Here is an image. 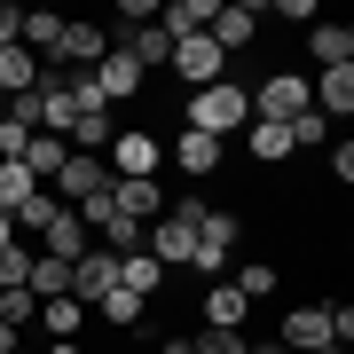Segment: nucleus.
Instances as JSON below:
<instances>
[{"label":"nucleus","instance_id":"obj_16","mask_svg":"<svg viewBox=\"0 0 354 354\" xmlns=\"http://www.w3.org/2000/svg\"><path fill=\"white\" fill-rule=\"evenodd\" d=\"M221 158H228V142H213V134H189V127H181V142H174V165H181V174H221Z\"/></svg>","mask_w":354,"mask_h":354},{"label":"nucleus","instance_id":"obj_11","mask_svg":"<svg viewBox=\"0 0 354 354\" xmlns=\"http://www.w3.org/2000/svg\"><path fill=\"white\" fill-rule=\"evenodd\" d=\"M111 283H118V260L102 252V244H87V252L71 260V299H79V307H95V299H102Z\"/></svg>","mask_w":354,"mask_h":354},{"label":"nucleus","instance_id":"obj_35","mask_svg":"<svg viewBox=\"0 0 354 354\" xmlns=\"http://www.w3.org/2000/svg\"><path fill=\"white\" fill-rule=\"evenodd\" d=\"M118 24L142 32V24H158V8H150V0H118Z\"/></svg>","mask_w":354,"mask_h":354},{"label":"nucleus","instance_id":"obj_24","mask_svg":"<svg viewBox=\"0 0 354 354\" xmlns=\"http://www.w3.org/2000/svg\"><path fill=\"white\" fill-rule=\"evenodd\" d=\"M79 323H87L79 299H39V315H32V330H48V339H79Z\"/></svg>","mask_w":354,"mask_h":354},{"label":"nucleus","instance_id":"obj_13","mask_svg":"<svg viewBox=\"0 0 354 354\" xmlns=\"http://www.w3.org/2000/svg\"><path fill=\"white\" fill-rule=\"evenodd\" d=\"M55 55H64V64H79V71H95L102 55H111V32H102V24H64Z\"/></svg>","mask_w":354,"mask_h":354},{"label":"nucleus","instance_id":"obj_10","mask_svg":"<svg viewBox=\"0 0 354 354\" xmlns=\"http://www.w3.org/2000/svg\"><path fill=\"white\" fill-rule=\"evenodd\" d=\"M307 111L339 127V118L354 111V64H339V71H323V79H307Z\"/></svg>","mask_w":354,"mask_h":354},{"label":"nucleus","instance_id":"obj_9","mask_svg":"<svg viewBox=\"0 0 354 354\" xmlns=\"http://www.w3.org/2000/svg\"><path fill=\"white\" fill-rule=\"evenodd\" d=\"M102 189H111V165H102V158H64V174H55V197H64V205H87V197H102Z\"/></svg>","mask_w":354,"mask_h":354},{"label":"nucleus","instance_id":"obj_14","mask_svg":"<svg viewBox=\"0 0 354 354\" xmlns=\"http://www.w3.org/2000/svg\"><path fill=\"white\" fill-rule=\"evenodd\" d=\"M158 32H165V39H197V32H213V0H165V8H158Z\"/></svg>","mask_w":354,"mask_h":354},{"label":"nucleus","instance_id":"obj_29","mask_svg":"<svg viewBox=\"0 0 354 354\" xmlns=\"http://www.w3.org/2000/svg\"><path fill=\"white\" fill-rule=\"evenodd\" d=\"M95 315L111 323V330H134V323H142V299H134L127 283H111V291H102V299H95Z\"/></svg>","mask_w":354,"mask_h":354},{"label":"nucleus","instance_id":"obj_6","mask_svg":"<svg viewBox=\"0 0 354 354\" xmlns=\"http://www.w3.org/2000/svg\"><path fill=\"white\" fill-rule=\"evenodd\" d=\"M79 118H87V111H79V71L71 79H39V134H64L71 142Z\"/></svg>","mask_w":354,"mask_h":354},{"label":"nucleus","instance_id":"obj_25","mask_svg":"<svg viewBox=\"0 0 354 354\" xmlns=\"http://www.w3.org/2000/svg\"><path fill=\"white\" fill-rule=\"evenodd\" d=\"M111 142H118V118H111V111H87V118L71 127V150H79V158H102Z\"/></svg>","mask_w":354,"mask_h":354},{"label":"nucleus","instance_id":"obj_36","mask_svg":"<svg viewBox=\"0 0 354 354\" xmlns=\"http://www.w3.org/2000/svg\"><path fill=\"white\" fill-rule=\"evenodd\" d=\"M330 181H354V142H330Z\"/></svg>","mask_w":354,"mask_h":354},{"label":"nucleus","instance_id":"obj_5","mask_svg":"<svg viewBox=\"0 0 354 354\" xmlns=\"http://www.w3.org/2000/svg\"><path fill=\"white\" fill-rule=\"evenodd\" d=\"M252 95V118H268V127H291V118L307 111V71H268L260 87H244Z\"/></svg>","mask_w":354,"mask_h":354},{"label":"nucleus","instance_id":"obj_34","mask_svg":"<svg viewBox=\"0 0 354 354\" xmlns=\"http://www.w3.org/2000/svg\"><path fill=\"white\" fill-rule=\"evenodd\" d=\"M16 39H24V8H16V0H0V48H16Z\"/></svg>","mask_w":354,"mask_h":354},{"label":"nucleus","instance_id":"obj_37","mask_svg":"<svg viewBox=\"0 0 354 354\" xmlns=\"http://www.w3.org/2000/svg\"><path fill=\"white\" fill-rule=\"evenodd\" d=\"M158 354H197V339H158Z\"/></svg>","mask_w":354,"mask_h":354},{"label":"nucleus","instance_id":"obj_28","mask_svg":"<svg viewBox=\"0 0 354 354\" xmlns=\"http://www.w3.org/2000/svg\"><path fill=\"white\" fill-rule=\"evenodd\" d=\"M228 283H236L244 299H276L283 276H276V260H244V268H228Z\"/></svg>","mask_w":354,"mask_h":354},{"label":"nucleus","instance_id":"obj_21","mask_svg":"<svg viewBox=\"0 0 354 354\" xmlns=\"http://www.w3.org/2000/svg\"><path fill=\"white\" fill-rule=\"evenodd\" d=\"M307 55L323 71H339V64H354V32L346 24H307Z\"/></svg>","mask_w":354,"mask_h":354},{"label":"nucleus","instance_id":"obj_20","mask_svg":"<svg viewBox=\"0 0 354 354\" xmlns=\"http://www.w3.org/2000/svg\"><path fill=\"white\" fill-rule=\"evenodd\" d=\"M24 291H32V299H71V260L32 252V268H24Z\"/></svg>","mask_w":354,"mask_h":354},{"label":"nucleus","instance_id":"obj_38","mask_svg":"<svg viewBox=\"0 0 354 354\" xmlns=\"http://www.w3.org/2000/svg\"><path fill=\"white\" fill-rule=\"evenodd\" d=\"M16 346H24V339H16V330H8V323H0V354H16Z\"/></svg>","mask_w":354,"mask_h":354},{"label":"nucleus","instance_id":"obj_3","mask_svg":"<svg viewBox=\"0 0 354 354\" xmlns=\"http://www.w3.org/2000/svg\"><path fill=\"white\" fill-rule=\"evenodd\" d=\"M236 244H244V213H213V205H205V221H197V252H189V276L221 283V276H228V260H236Z\"/></svg>","mask_w":354,"mask_h":354},{"label":"nucleus","instance_id":"obj_41","mask_svg":"<svg viewBox=\"0 0 354 354\" xmlns=\"http://www.w3.org/2000/svg\"><path fill=\"white\" fill-rule=\"evenodd\" d=\"M0 244H16V221H8V213H0Z\"/></svg>","mask_w":354,"mask_h":354},{"label":"nucleus","instance_id":"obj_39","mask_svg":"<svg viewBox=\"0 0 354 354\" xmlns=\"http://www.w3.org/2000/svg\"><path fill=\"white\" fill-rule=\"evenodd\" d=\"M244 354H283V346H276V339H252V346H244Z\"/></svg>","mask_w":354,"mask_h":354},{"label":"nucleus","instance_id":"obj_27","mask_svg":"<svg viewBox=\"0 0 354 354\" xmlns=\"http://www.w3.org/2000/svg\"><path fill=\"white\" fill-rule=\"evenodd\" d=\"M244 150H252L260 165H283V158H291V134L268 127V118H252V127H244Z\"/></svg>","mask_w":354,"mask_h":354},{"label":"nucleus","instance_id":"obj_4","mask_svg":"<svg viewBox=\"0 0 354 354\" xmlns=\"http://www.w3.org/2000/svg\"><path fill=\"white\" fill-rule=\"evenodd\" d=\"M102 165H111V181H158L165 142H158V134H142V127H118V142L102 150Z\"/></svg>","mask_w":354,"mask_h":354},{"label":"nucleus","instance_id":"obj_40","mask_svg":"<svg viewBox=\"0 0 354 354\" xmlns=\"http://www.w3.org/2000/svg\"><path fill=\"white\" fill-rule=\"evenodd\" d=\"M48 354H79V339H48Z\"/></svg>","mask_w":354,"mask_h":354},{"label":"nucleus","instance_id":"obj_1","mask_svg":"<svg viewBox=\"0 0 354 354\" xmlns=\"http://www.w3.org/2000/svg\"><path fill=\"white\" fill-rule=\"evenodd\" d=\"M244 127H252V95H244V87L213 79V87H197V95H189V134L228 142V134H244Z\"/></svg>","mask_w":354,"mask_h":354},{"label":"nucleus","instance_id":"obj_23","mask_svg":"<svg viewBox=\"0 0 354 354\" xmlns=\"http://www.w3.org/2000/svg\"><path fill=\"white\" fill-rule=\"evenodd\" d=\"M55 213H64V197H55V189H32V197L8 213V221H16V244H24V236H39V228H48Z\"/></svg>","mask_w":354,"mask_h":354},{"label":"nucleus","instance_id":"obj_2","mask_svg":"<svg viewBox=\"0 0 354 354\" xmlns=\"http://www.w3.org/2000/svg\"><path fill=\"white\" fill-rule=\"evenodd\" d=\"M197 221H205V197H189V205H165V213L150 221V260L174 276V268H189V252H197Z\"/></svg>","mask_w":354,"mask_h":354},{"label":"nucleus","instance_id":"obj_31","mask_svg":"<svg viewBox=\"0 0 354 354\" xmlns=\"http://www.w3.org/2000/svg\"><path fill=\"white\" fill-rule=\"evenodd\" d=\"M32 315H39V299H32V291H0V323H8L16 339L32 330Z\"/></svg>","mask_w":354,"mask_h":354},{"label":"nucleus","instance_id":"obj_30","mask_svg":"<svg viewBox=\"0 0 354 354\" xmlns=\"http://www.w3.org/2000/svg\"><path fill=\"white\" fill-rule=\"evenodd\" d=\"M283 134H291V150H330V118H315V111H299Z\"/></svg>","mask_w":354,"mask_h":354},{"label":"nucleus","instance_id":"obj_18","mask_svg":"<svg viewBox=\"0 0 354 354\" xmlns=\"http://www.w3.org/2000/svg\"><path fill=\"white\" fill-rule=\"evenodd\" d=\"M64 158H71V142H64V134H32L16 165H24L32 181H55V174H64Z\"/></svg>","mask_w":354,"mask_h":354},{"label":"nucleus","instance_id":"obj_19","mask_svg":"<svg viewBox=\"0 0 354 354\" xmlns=\"http://www.w3.org/2000/svg\"><path fill=\"white\" fill-rule=\"evenodd\" d=\"M32 87H39V55L32 48H0V102H16Z\"/></svg>","mask_w":354,"mask_h":354},{"label":"nucleus","instance_id":"obj_17","mask_svg":"<svg viewBox=\"0 0 354 354\" xmlns=\"http://www.w3.org/2000/svg\"><path fill=\"white\" fill-rule=\"evenodd\" d=\"M111 213H127V221L150 228L165 213V197H158V181H111Z\"/></svg>","mask_w":354,"mask_h":354},{"label":"nucleus","instance_id":"obj_8","mask_svg":"<svg viewBox=\"0 0 354 354\" xmlns=\"http://www.w3.org/2000/svg\"><path fill=\"white\" fill-rule=\"evenodd\" d=\"M165 64H174L181 79H189V95H197V87H213V79L228 71V55H221V48H213V39H205V32H197V39H174V55H165Z\"/></svg>","mask_w":354,"mask_h":354},{"label":"nucleus","instance_id":"obj_42","mask_svg":"<svg viewBox=\"0 0 354 354\" xmlns=\"http://www.w3.org/2000/svg\"><path fill=\"white\" fill-rule=\"evenodd\" d=\"M315 354H346V346H315Z\"/></svg>","mask_w":354,"mask_h":354},{"label":"nucleus","instance_id":"obj_7","mask_svg":"<svg viewBox=\"0 0 354 354\" xmlns=\"http://www.w3.org/2000/svg\"><path fill=\"white\" fill-rule=\"evenodd\" d=\"M205 39H213L221 55L252 48V39H260V8H252V0H221V8H213V32H205Z\"/></svg>","mask_w":354,"mask_h":354},{"label":"nucleus","instance_id":"obj_32","mask_svg":"<svg viewBox=\"0 0 354 354\" xmlns=\"http://www.w3.org/2000/svg\"><path fill=\"white\" fill-rule=\"evenodd\" d=\"M24 268H32L24 244H0V291H24Z\"/></svg>","mask_w":354,"mask_h":354},{"label":"nucleus","instance_id":"obj_12","mask_svg":"<svg viewBox=\"0 0 354 354\" xmlns=\"http://www.w3.org/2000/svg\"><path fill=\"white\" fill-rule=\"evenodd\" d=\"M197 315H205V330H244V315H252V299H244L236 283H205V299H197Z\"/></svg>","mask_w":354,"mask_h":354},{"label":"nucleus","instance_id":"obj_22","mask_svg":"<svg viewBox=\"0 0 354 354\" xmlns=\"http://www.w3.org/2000/svg\"><path fill=\"white\" fill-rule=\"evenodd\" d=\"M64 24H71V16H55V8H24V39H16V48H32V55H55Z\"/></svg>","mask_w":354,"mask_h":354},{"label":"nucleus","instance_id":"obj_43","mask_svg":"<svg viewBox=\"0 0 354 354\" xmlns=\"http://www.w3.org/2000/svg\"><path fill=\"white\" fill-rule=\"evenodd\" d=\"M0 127H8V102H0Z\"/></svg>","mask_w":354,"mask_h":354},{"label":"nucleus","instance_id":"obj_33","mask_svg":"<svg viewBox=\"0 0 354 354\" xmlns=\"http://www.w3.org/2000/svg\"><path fill=\"white\" fill-rule=\"evenodd\" d=\"M244 346H252L244 330H205V339H197V354H244Z\"/></svg>","mask_w":354,"mask_h":354},{"label":"nucleus","instance_id":"obj_26","mask_svg":"<svg viewBox=\"0 0 354 354\" xmlns=\"http://www.w3.org/2000/svg\"><path fill=\"white\" fill-rule=\"evenodd\" d=\"M118 283H127V291H134V299H142V307H150V299H158V283H165V268H158L150 252H127V260H118Z\"/></svg>","mask_w":354,"mask_h":354},{"label":"nucleus","instance_id":"obj_15","mask_svg":"<svg viewBox=\"0 0 354 354\" xmlns=\"http://www.w3.org/2000/svg\"><path fill=\"white\" fill-rule=\"evenodd\" d=\"M39 252H48V260H79V252H87V221H79L71 205H64V213L39 228Z\"/></svg>","mask_w":354,"mask_h":354}]
</instances>
